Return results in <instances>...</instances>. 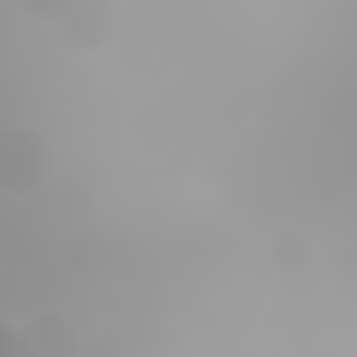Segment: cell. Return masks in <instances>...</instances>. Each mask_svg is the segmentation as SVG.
<instances>
[{
  "instance_id": "cell-1",
  "label": "cell",
  "mask_w": 357,
  "mask_h": 357,
  "mask_svg": "<svg viewBox=\"0 0 357 357\" xmlns=\"http://www.w3.org/2000/svg\"><path fill=\"white\" fill-rule=\"evenodd\" d=\"M50 178V145L33 123H0V195H39Z\"/></svg>"
},
{
  "instance_id": "cell-2",
  "label": "cell",
  "mask_w": 357,
  "mask_h": 357,
  "mask_svg": "<svg viewBox=\"0 0 357 357\" xmlns=\"http://www.w3.org/2000/svg\"><path fill=\"white\" fill-rule=\"evenodd\" d=\"M56 33H61L73 50H106V45L117 39V6H112V0H78V6L56 22Z\"/></svg>"
},
{
  "instance_id": "cell-3",
  "label": "cell",
  "mask_w": 357,
  "mask_h": 357,
  "mask_svg": "<svg viewBox=\"0 0 357 357\" xmlns=\"http://www.w3.org/2000/svg\"><path fill=\"white\" fill-rule=\"evenodd\" d=\"M22 329L39 357H78V329L67 312H33V318H22Z\"/></svg>"
},
{
  "instance_id": "cell-4",
  "label": "cell",
  "mask_w": 357,
  "mask_h": 357,
  "mask_svg": "<svg viewBox=\"0 0 357 357\" xmlns=\"http://www.w3.org/2000/svg\"><path fill=\"white\" fill-rule=\"evenodd\" d=\"M268 262H273L279 273L312 268V234H301V229H273V234H268Z\"/></svg>"
},
{
  "instance_id": "cell-5",
  "label": "cell",
  "mask_w": 357,
  "mask_h": 357,
  "mask_svg": "<svg viewBox=\"0 0 357 357\" xmlns=\"http://www.w3.org/2000/svg\"><path fill=\"white\" fill-rule=\"evenodd\" d=\"M0 357H39L33 340H28V329L17 318H0Z\"/></svg>"
},
{
  "instance_id": "cell-6",
  "label": "cell",
  "mask_w": 357,
  "mask_h": 357,
  "mask_svg": "<svg viewBox=\"0 0 357 357\" xmlns=\"http://www.w3.org/2000/svg\"><path fill=\"white\" fill-rule=\"evenodd\" d=\"M17 6H22L33 22H50V28H56V22H61V17H67L78 0H17Z\"/></svg>"
}]
</instances>
